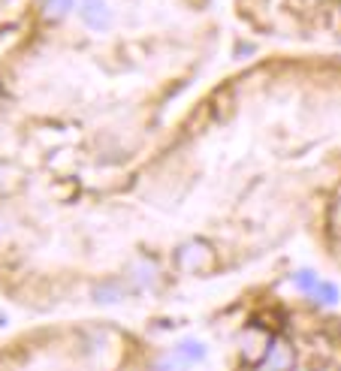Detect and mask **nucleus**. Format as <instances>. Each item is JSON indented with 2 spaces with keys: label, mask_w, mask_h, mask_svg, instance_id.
Masks as SVG:
<instances>
[{
  "label": "nucleus",
  "mask_w": 341,
  "mask_h": 371,
  "mask_svg": "<svg viewBox=\"0 0 341 371\" xmlns=\"http://www.w3.org/2000/svg\"><path fill=\"white\" fill-rule=\"evenodd\" d=\"M94 296H97V302H121L124 299V290L118 284H103V287L94 290Z\"/></svg>",
  "instance_id": "39448f33"
},
{
  "label": "nucleus",
  "mask_w": 341,
  "mask_h": 371,
  "mask_svg": "<svg viewBox=\"0 0 341 371\" xmlns=\"http://www.w3.org/2000/svg\"><path fill=\"white\" fill-rule=\"evenodd\" d=\"M73 6H75V0H46V4H43V16L58 21V19H64Z\"/></svg>",
  "instance_id": "7ed1b4c3"
},
{
  "label": "nucleus",
  "mask_w": 341,
  "mask_h": 371,
  "mask_svg": "<svg viewBox=\"0 0 341 371\" xmlns=\"http://www.w3.org/2000/svg\"><path fill=\"white\" fill-rule=\"evenodd\" d=\"M318 275L314 272H308V268H302V272H296L293 275V284H296V290H302V293H311L314 287H318Z\"/></svg>",
  "instance_id": "423d86ee"
},
{
  "label": "nucleus",
  "mask_w": 341,
  "mask_h": 371,
  "mask_svg": "<svg viewBox=\"0 0 341 371\" xmlns=\"http://www.w3.org/2000/svg\"><path fill=\"white\" fill-rule=\"evenodd\" d=\"M175 353H179L182 362H199V360H206V348H203L199 341H182L179 348H175Z\"/></svg>",
  "instance_id": "f03ea898"
},
{
  "label": "nucleus",
  "mask_w": 341,
  "mask_h": 371,
  "mask_svg": "<svg viewBox=\"0 0 341 371\" xmlns=\"http://www.w3.org/2000/svg\"><path fill=\"white\" fill-rule=\"evenodd\" d=\"M311 296H314V302H320V305H335L338 302V287L326 284V281H318V287L311 290Z\"/></svg>",
  "instance_id": "20e7f679"
},
{
  "label": "nucleus",
  "mask_w": 341,
  "mask_h": 371,
  "mask_svg": "<svg viewBox=\"0 0 341 371\" xmlns=\"http://www.w3.org/2000/svg\"><path fill=\"white\" fill-rule=\"evenodd\" d=\"M79 16H82V21L91 31H106L109 24H112V12L106 6V0H82Z\"/></svg>",
  "instance_id": "f257e3e1"
}]
</instances>
